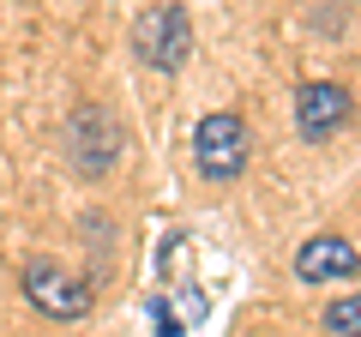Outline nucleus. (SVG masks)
<instances>
[{
    "instance_id": "obj_1",
    "label": "nucleus",
    "mask_w": 361,
    "mask_h": 337,
    "mask_svg": "<svg viewBox=\"0 0 361 337\" xmlns=\"http://www.w3.org/2000/svg\"><path fill=\"white\" fill-rule=\"evenodd\" d=\"M133 54H139L151 73H180L193 61V18L180 0H157L145 6L139 25H133Z\"/></svg>"
},
{
    "instance_id": "obj_2",
    "label": "nucleus",
    "mask_w": 361,
    "mask_h": 337,
    "mask_svg": "<svg viewBox=\"0 0 361 337\" xmlns=\"http://www.w3.org/2000/svg\"><path fill=\"white\" fill-rule=\"evenodd\" d=\"M121 121L109 115L103 103H85L73 121H66V157H73V168L85 175V181H103L109 168L121 163Z\"/></svg>"
},
{
    "instance_id": "obj_3",
    "label": "nucleus",
    "mask_w": 361,
    "mask_h": 337,
    "mask_svg": "<svg viewBox=\"0 0 361 337\" xmlns=\"http://www.w3.org/2000/svg\"><path fill=\"white\" fill-rule=\"evenodd\" d=\"M247 157H253V145H247V121L229 115V109H217V115H205L193 127V163L205 181H235L247 168Z\"/></svg>"
},
{
    "instance_id": "obj_4",
    "label": "nucleus",
    "mask_w": 361,
    "mask_h": 337,
    "mask_svg": "<svg viewBox=\"0 0 361 337\" xmlns=\"http://www.w3.org/2000/svg\"><path fill=\"white\" fill-rule=\"evenodd\" d=\"M18 283H25V301L37 313H49V319H85L97 307V289L85 277H73L66 265H54V259H30Z\"/></svg>"
},
{
    "instance_id": "obj_5",
    "label": "nucleus",
    "mask_w": 361,
    "mask_h": 337,
    "mask_svg": "<svg viewBox=\"0 0 361 337\" xmlns=\"http://www.w3.org/2000/svg\"><path fill=\"white\" fill-rule=\"evenodd\" d=\"M349 115H355V103H349V91L337 78H307V85H295V133L307 145L337 139V133L349 127Z\"/></svg>"
},
{
    "instance_id": "obj_6",
    "label": "nucleus",
    "mask_w": 361,
    "mask_h": 337,
    "mask_svg": "<svg viewBox=\"0 0 361 337\" xmlns=\"http://www.w3.org/2000/svg\"><path fill=\"white\" fill-rule=\"evenodd\" d=\"M355 271H361V253L343 235H307L295 247V277L301 283H337V277H355Z\"/></svg>"
},
{
    "instance_id": "obj_7",
    "label": "nucleus",
    "mask_w": 361,
    "mask_h": 337,
    "mask_svg": "<svg viewBox=\"0 0 361 337\" xmlns=\"http://www.w3.org/2000/svg\"><path fill=\"white\" fill-rule=\"evenodd\" d=\"M325 331L331 337H361V289H349V295H337L325 307Z\"/></svg>"
},
{
    "instance_id": "obj_8",
    "label": "nucleus",
    "mask_w": 361,
    "mask_h": 337,
    "mask_svg": "<svg viewBox=\"0 0 361 337\" xmlns=\"http://www.w3.org/2000/svg\"><path fill=\"white\" fill-rule=\"evenodd\" d=\"M151 319H157V337H180V331H187V325L169 313V301H163V295H151Z\"/></svg>"
},
{
    "instance_id": "obj_9",
    "label": "nucleus",
    "mask_w": 361,
    "mask_h": 337,
    "mask_svg": "<svg viewBox=\"0 0 361 337\" xmlns=\"http://www.w3.org/2000/svg\"><path fill=\"white\" fill-rule=\"evenodd\" d=\"M180 313H187V325H199L205 319V295L199 289H180Z\"/></svg>"
}]
</instances>
